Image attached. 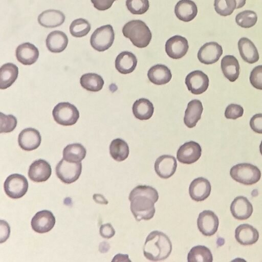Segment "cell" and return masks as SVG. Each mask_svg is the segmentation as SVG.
Listing matches in <instances>:
<instances>
[{"instance_id": "cell-8", "label": "cell", "mask_w": 262, "mask_h": 262, "mask_svg": "<svg viewBox=\"0 0 262 262\" xmlns=\"http://www.w3.org/2000/svg\"><path fill=\"white\" fill-rule=\"evenodd\" d=\"M82 170L81 162L74 163L66 161L62 158L56 166L57 177L65 184H71L78 179Z\"/></svg>"}, {"instance_id": "cell-4", "label": "cell", "mask_w": 262, "mask_h": 262, "mask_svg": "<svg viewBox=\"0 0 262 262\" xmlns=\"http://www.w3.org/2000/svg\"><path fill=\"white\" fill-rule=\"evenodd\" d=\"M231 177L241 184L251 185L256 183L260 179L259 168L250 163H239L232 166L230 170Z\"/></svg>"}, {"instance_id": "cell-23", "label": "cell", "mask_w": 262, "mask_h": 262, "mask_svg": "<svg viewBox=\"0 0 262 262\" xmlns=\"http://www.w3.org/2000/svg\"><path fill=\"white\" fill-rule=\"evenodd\" d=\"M65 20V15L60 11L49 9L43 11L38 16V22L42 27L52 28L61 26Z\"/></svg>"}, {"instance_id": "cell-35", "label": "cell", "mask_w": 262, "mask_h": 262, "mask_svg": "<svg viewBox=\"0 0 262 262\" xmlns=\"http://www.w3.org/2000/svg\"><path fill=\"white\" fill-rule=\"evenodd\" d=\"M187 260L188 262H212L213 257L209 248L199 245L191 249L188 254Z\"/></svg>"}, {"instance_id": "cell-19", "label": "cell", "mask_w": 262, "mask_h": 262, "mask_svg": "<svg viewBox=\"0 0 262 262\" xmlns=\"http://www.w3.org/2000/svg\"><path fill=\"white\" fill-rule=\"evenodd\" d=\"M253 206L247 198L243 196L236 197L230 206L232 216L238 220L248 219L252 214Z\"/></svg>"}, {"instance_id": "cell-34", "label": "cell", "mask_w": 262, "mask_h": 262, "mask_svg": "<svg viewBox=\"0 0 262 262\" xmlns=\"http://www.w3.org/2000/svg\"><path fill=\"white\" fill-rule=\"evenodd\" d=\"M80 83L81 86L87 91L98 92L102 89L104 80L100 75L96 73H89L81 76Z\"/></svg>"}, {"instance_id": "cell-37", "label": "cell", "mask_w": 262, "mask_h": 262, "mask_svg": "<svg viewBox=\"0 0 262 262\" xmlns=\"http://www.w3.org/2000/svg\"><path fill=\"white\" fill-rule=\"evenodd\" d=\"M214 7L216 12L223 16L230 15L238 9L237 0H214Z\"/></svg>"}, {"instance_id": "cell-18", "label": "cell", "mask_w": 262, "mask_h": 262, "mask_svg": "<svg viewBox=\"0 0 262 262\" xmlns=\"http://www.w3.org/2000/svg\"><path fill=\"white\" fill-rule=\"evenodd\" d=\"M52 169L50 164L43 159L34 161L30 166L28 177L35 182L46 181L51 176Z\"/></svg>"}, {"instance_id": "cell-26", "label": "cell", "mask_w": 262, "mask_h": 262, "mask_svg": "<svg viewBox=\"0 0 262 262\" xmlns=\"http://www.w3.org/2000/svg\"><path fill=\"white\" fill-rule=\"evenodd\" d=\"M68 41L67 35L64 32L55 30L48 34L46 43L49 51L52 53H60L67 48Z\"/></svg>"}, {"instance_id": "cell-47", "label": "cell", "mask_w": 262, "mask_h": 262, "mask_svg": "<svg viewBox=\"0 0 262 262\" xmlns=\"http://www.w3.org/2000/svg\"><path fill=\"white\" fill-rule=\"evenodd\" d=\"M93 198L97 203L101 204H107L108 203L107 200L102 194H94L93 196Z\"/></svg>"}, {"instance_id": "cell-32", "label": "cell", "mask_w": 262, "mask_h": 262, "mask_svg": "<svg viewBox=\"0 0 262 262\" xmlns=\"http://www.w3.org/2000/svg\"><path fill=\"white\" fill-rule=\"evenodd\" d=\"M85 147L80 143H73L66 146L63 150V158L70 162L78 163L86 156Z\"/></svg>"}, {"instance_id": "cell-31", "label": "cell", "mask_w": 262, "mask_h": 262, "mask_svg": "<svg viewBox=\"0 0 262 262\" xmlns=\"http://www.w3.org/2000/svg\"><path fill=\"white\" fill-rule=\"evenodd\" d=\"M132 111L136 118L140 120H145L152 117L154 107L148 99L143 98L135 101L133 105Z\"/></svg>"}, {"instance_id": "cell-14", "label": "cell", "mask_w": 262, "mask_h": 262, "mask_svg": "<svg viewBox=\"0 0 262 262\" xmlns=\"http://www.w3.org/2000/svg\"><path fill=\"white\" fill-rule=\"evenodd\" d=\"M222 54L223 49L221 45L216 42H209L200 48L198 58L202 63L211 64L217 62Z\"/></svg>"}, {"instance_id": "cell-1", "label": "cell", "mask_w": 262, "mask_h": 262, "mask_svg": "<svg viewBox=\"0 0 262 262\" xmlns=\"http://www.w3.org/2000/svg\"><path fill=\"white\" fill-rule=\"evenodd\" d=\"M159 199L158 192L154 188L147 185H138L130 192V210L136 220H149L155 213L154 204Z\"/></svg>"}, {"instance_id": "cell-45", "label": "cell", "mask_w": 262, "mask_h": 262, "mask_svg": "<svg viewBox=\"0 0 262 262\" xmlns=\"http://www.w3.org/2000/svg\"><path fill=\"white\" fill-rule=\"evenodd\" d=\"M99 232L101 236L105 238H110L115 234V231L110 223L102 225Z\"/></svg>"}, {"instance_id": "cell-15", "label": "cell", "mask_w": 262, "mask_h": 262, "mask_svg": "<svg viewBox=\"0 0 262 262\" xmlns=\"http://www.w3.org/2000/svg\"><path fill=\"white\" fill-rule=\"evenodd\" d=\"M41 141L39 132L33 128H26L19 134L18 143L20 147L26 151H31L37 148Z\"/></svg>"}, {"instance_id": "cell-6", "label": "cell", "mask_w": 262, "mask_h": 262, "mask_svg": "<svg viewBox=\"0 0 262 262\" xmlns=\"http://www.w3.org/2000/svg\"><path fill=\"white\" fill-rule=\"evenodd\" d=\"M115 33L111 25L102 26L96 29L90 38L91 46L99 52L109 49L113 43Z\"/></svg>"}, {"instance_id": "cell-36", "label": "cell", "mask_w": 262, "mask_h": 262, "mask_svg": "<svg viewBox=\"0 0 262 262\" xmlns=\"http://www.w3.org/2000/svg\"><path fill=\"white\" fill-rule=\"evenodd\" d=\"M91 30L89 22L80 18L73 20L70 26V32L75 37H82L87 35Z\"/></svg>"}, {"instance_id": "cell-10", "label": "cell", "mask_w": 262, "mask_h": 262, "mask_svg": "<svg viewBox=\"0 0 262 262\" xmlns=\"http://www.w3.org/2000/svg\"><path fill=\"white\" fill-rule=\"evenodd\" d=\"M219 225L217 216L211 210L201 212L197 220L199 231L205 236H210L217 231Z\"/></svg>"}, {"instance_id": "cell-17", "label": "cell", "mask_w": 262, "mask_h": 262, "mask_svg": "<svg viewBox=\"0 0 262 262\" xmlns=\"http://www.w3.org/2000/svg\"><path fill=\"white\" fill-rule=\"evenodd\" d=\"M211 186L210 182L203 177L193 180L189 187V193L191 198L196 202L206 199L210 195Z\"/></svg>"}, {"instance_id": "cell-29", "label": "cell", "mask_w": 262, "mask_h": 262, "mask_svg": "<svg viewBox=\"0 0 262 262\" xmlns=\"http://www.w3.org/2000/svg\"><path fill=\"white\" fill-rule=\"evenodd\" d=\"M221 67L224 76L231 82L237 79L239 75V64L233 55H226L222 58Z\"/></svg>"}, {"instance_id": "cell-13", "label": "cell", "mask_w": 262, "mask_h": 262, "mask_svg": "<svg viewBox=\"0 0 262 262\" xmlns=\"http://www.w3.org/2000/svg\"><path fill=\"white\" fill-rule=\"evenodd\" d=\"M189 48L187 39L181 35H174L169 38L165 43L167 55L174 59L181 58L187 53Z\"/></svg>"}, {"instance_id": "cell-3", "label": "cell", "mask_w": 262, "mask_h": 262, "mask_svg": "<svg viewBox=\"0 0 262 262\" xmlns=\"http://www.w3.org/2000/svg\"><path fill=\"white\" fill-rule=\"evenodd\" d=\"M123 35L139 48L147 47L152 38L151 32L146 24L141 20H132L126 23L123 28Z\"/></svg>"}, {"instance_id": "cell-12", "label": "cell", "mask_w": 262, "mask_h": 262, "mask_svg": "<svg viewBox=\"0 0 262 262\" xmlns=\"http://www.w3.org/2000/svg\"><path fill=\"white\" fill-rule=\"evenodd\" d=\"M55 217L51 211L43 210L37 212L32 217L31 225L32 229L39 233L50 231L54 226Z\"/></svg>"}, {"instance_id": "cell-39", "label": "cell", "mask_w": 262, "mask_h": 262, "mask_svg": "<svg viewBox=\"0 0 262 262\" xmlns=\"http://www.w3.org/2000/svg\"><path fill=\"white\" fill-rule=\"evenodd\" d=\"M126 6L131 13L141 15L148 10L149 4L148 0H126Z\"/></svg>"}, {"instance_id": "cell-42", "label": "cell", "mask_w": 262, "mask_h": 262, "mask_svg": "<svg viewBox=\"0 0 262 262\" xmlns=\"http://www.w3.org/2000/svg\"><path fill=\"white\" fill-rule=\"evenodd\" d=\"M243 114V107L239 104L233 103L228 105L225 111V117L229 119H236L241 117Z\"/></svg>"}, {"instance_id": "cell-20", "label": "cell", "mask_w": 262, "mask_h": 262, "mask_svg": "<svg viewBox=\"0 0 262 262\" xmlns=\"http://www.w3.org/2000/svg\"><path fill=\"white\" fill-rule=\"evenodd\" d=\"M15 55L17 60L23 64L31 65L38 59L39 51L33 44L25 42L17 47Z\"/></svg>"}, {"instance_id": "cell-11", "label": "cell", "mask_w": 262, "mask_h": 262, "mask_svg": "<svg viewBox=\"0 0 262 262\" xmlns=\"http://www.w3.org/2000/svg\"><path fill=\"white\" fill-rule=\"evenodd\" d=\"M202 148L200 145L194 141L187 142L181 145L177 153L178 161L186 164H192L201 157Z\"/></svg>"}, {"instance_id": "cell-5", "label": "cell", "mask_w": 262, "mask_h": 262, "mask_svg": "<svg viewBox=\"0 0 262 262\" xmlns=\"http://www.w3.org/2000/svg\"><path fill=\"white\" fill-rule=\"evenodd\" d=\"M52 115L56 122L63 126L75 124L79 118L77 107L68 102H60L56 105Z\"/></svg>"}, {"instance_id": "cell-44", "label": "cell", "mask_w": 262, "mask_h": 262, "mask_svg": "<svg viewBox=\"0 0 262 262\" xmlns=\"http://www.w3.org/2000/svg\"><path fill=\"white\" fill-rule=\"evenodd\" d=\"M116 0H91L95 8L100 11H104L111 7Z\"/></svg>"}, {"instance_id": "cell-7", "label": "cell", "mask_w": 262, "mask_h": 262, "mask_svg": "<svg viewBox=\"0 0 262 262\" xmlns=\"http://www.w3.org/2000/svg\"><path fill=\"white\" fill-rule=\"evenodd\" d=\"M4 191L10 198L13 199L23 197L27 192L28 182L21 174L14 173L9 176L4 184Z\"/></svg>"}, {"instance_id": "cell-25", "label": "cell", "mask_w": 262, "mask_h": 262, "mask_svg": "<svg viewBox=\"0 0 262 262\" xmlns=\"http://www.w3.org/2000/svg\"><path fill=\"white\" fill-rule=\"evenodd\" d=\"M137 64L136 56L129 51H123L116 57L115 68L122 74H127L133 72Z\"/></svg>"}, {"instance_id": "cell-22", "label": "cell", "mask_w": 262, "mask_h": 262, "mask_svg": "<svg viewBox=\"0 0 262 262\" xmlns=\"http://www.w3.org/2000/svg\"><path fill=\"white\" fill-rule=\"evenodd\" d=\"M174 13L179 19L188 22L196 16L198 8L195 3L191 0H180L175 6Z\"/></svg>"}, {"instance_id": "cell-46", "label": "cell", "mask_w": 262, "mask_h": 262, "mask_svg": "<svg viewBox=\"0 0 262 262\" xmlns=\"http://www.w3.org/2000/svg\"><path fill=\"white\" fill-rule=\"evenodd\" d=\"M3 223L4 225L2 222H1V226H2L4 229V230L2 228H1V243L5 242L6 241V239L9 237L10 235V230L9 225L5 221H3Z\"/></svg>"}, {"instance_id": "cell-48", "label": "cell", "mask_w": 262, "mask_h": 262, "mask_svg": "<svg viewBox=\"0 0 262 262\" xmlns=\"http://www.w3.org/2000/svg\"><path fill=\"white\" fill-rule=\"evenodd\" d=\"M259 151L261 155H262V141H261L260 144L259 145Z\"/></svg>"}, {"instance_id": "cell-9", "label": "cell", "mask_w": 262, "mask_h": 262, "mask_svg": "<svg viewBox=\"0 0 262 262\" xmlns=\"http://www.w3.org/2000/svg\"><path fill=\"white\" fill-rule=\"evenodd\" d=\"M209 78L203 72L195 70L189 73L185 78V84L188 90L194 95L205 92L209 86Z\"/></svg>"}, {"instance_id": "cell-30", "label": "cell", "mask_w": 262, "mask_h": 262, "mask_svg": "<svg viewBox=\"0 0 262 262\" xmlns=\"http://www.w3.org/2000/svg\"><path fill=\"white\" fill-rule=\"evenodd\" d=\"M18 68L12 63L3 64L0 69V89H6L11 86L16 80Z\"/></svg>"}, {"instance_id": "cell-24", "label": "cell", "mask_w": 262, "mask_h": 262, "mask_svg": "<svg viewBox=\"0 0 262 262\" xmlns=\"http://www.w3.org/2000/svg\"><path fill=\"white\" fill-rule=\"evenodd\" d=\"M238 48L242 58L246 62L252 64L259 60L257 49L249 38H241L238 41Z\"/></svg>"}, {"instance_id": "cell-33", "label": "cell", "mask_w": 262, "mask_h": 262, "mask_svg": "<svg viewBox=\"0 0 262 262\" xmlns=\"http://www.w3.org/2000/svg\"><path fill=\"white\" fill-rule=\"evenodd\" d=\"M129 152L127 143L123 140L117 138L113 140L110 145V154L115 160L121 162L125 160Z\"/></svg>"}, {"instance_id": "cell-41", "label": "cell", "mask_w": 262, "mask_h": 262, "mask_svg": "<svg viewBox=\"0 0 262 262\" xmlns=\"http://www.w3.org/2000/svg\"><path fill=\"white\" fill-rule=\"evenodd\" d=\"M249 79L250 83L254 88L262 90V65L253 68L251 72Z\"/></svg>"}, {"instance_id": "cell-40", "label": "cell", "mask_w": 262, "mask_h": 262, "mask_svg": "<svg viewBox=\"0 0 262 262\" xmlns=\"http://www.w3.org/2000/svg\"><path fill=\"white\" fill-rule=\"evenodd\" d=\"M0 133H8L13 131L16 127L17 121L12 115H6L3 113H0Z\"/></svg>"}, {"instance_id": "cell-21", "label": "cell", "mask_w": 262, "mask_h": 262, "mask_svg": "<svg viewBox=\"0 0 262 262\" xmlns=\"http://www.w3.org/2000/svg\"><path fill=\"white\" fill-rule=\"evenodd\" d=\"M235 237L241 245L247 246L255 244L259 238V233L252 226L244 224L239 225L235 230Z\"/></svg>"}, {"instance_id": "cell-28", "label": "cell", "mask_w": 262, "mask_h": 262, "mask_svg": "<svg viewBox=\"0 0 262 262\" xmlns=\"http://www.w3.org/2000/svg\"><path fill=\"white\" fill-rule=\"evenodd\" d=\"M147 76L149 81L154 84L162 85L170 81L172 74L167 66L158 64L149 69L147 73Z\"/></svg>"}, {"instance_id": "cell-16", "label": "cell", "mask_w": 262, "mask_h": 262, "mask_svg": "<svg viewBox=\"0 0 262 262\" xmlns=\"http://www.w3.org/2000/svg\"><path fill=\"white\" fill-rule=\"evenodd\" d=\"M155 170L162 179L171 177L176 172L177 162L176 158L170 155H164L158 157L155 163Z\"/></svg>"}, {"instance_id": "cell-43", "label": "cell", "mask_w": 262, "mask_h": 262, "mask_svg": "<svg viewBox=\"0 0 262 262\" xmlns=\"http://www.w3.org/2000/svg\"><path fill=\"white\" fill-rule=\"evenodd\" d=\"M250 126L252 130L258 134H262V114H256L250 120Z\"/></svg>"}, {"instance_id": "cell-27", "label": "cell", "mask_w": 262, "mask_h": 262, "mask_svg": "<svg viewBox=\"0 0 262 262\" xmlns=\"http://www.w3.org/2000/svg\"><path fill=\"white\" fill-rule=\"evenodd\" d=\"M203 107L201 101L198 99L191 100L185 112L184 122L189 128H192L201 118Z\"/></svg>"}, {"instance_id": "cell-2", "label": "cell", "mask_w": 262, "mask_h": 262, "mask_svg": "<svg viewBox=\"0 0 262 262\" xmlns=\"http://www.w3.org/2000/svg\"><path fill=\"white\" fill-rule=\"evenodd\" d=\"M172 251L171 242L165 234L159 231L151 232L147 236L143 246L145 258L151 261L166 259Z\"/></svg>"}, {"instance_id": "cell-38", "label": "cell", "mask_w": 262, "mask_h": 262, "mask_svg": "<svg viewBox=\"0 0 262 262\" xmlns=\"http://www.w3.org/2000/svg\"><path fill=\"white\" fill-rule=\"evenodd\" d=\"M257 20L256 13L252 10H247L238 13L235 17L236 23L244 28H250L254 26Z\"/></svg>"}]
</instances>
